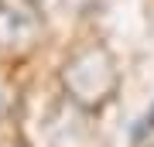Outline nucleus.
<instances>
[{"instance_id":"1","label":"nucleus","mask_w":154,"mask_h":147,"mask_svg":"<svg viewBox=\"0 0 154 147\" xmlns=\"http://www.w3.org/2000/svg\"><path fill=\"white\" fill-rule=\"evenodd\" d=\"M58 86H62V96L75 109L93 116V113H103L106 106H113V99L120 96V86H123V72L110 44L89 41L62 62Z\"/></svg>"},{"instance_id":"2","label":"nucleus","mask_w":154,"mask_h":147,"mask_svg":"<svg viewBox=\"0 0 154 147\" xmlns=\"http://www.w3.org/2000/svg\"><path fill=\"white\" fill-rule=\"evenodd\" d=\"M41 17L28 0H0V48L28 51L38 44Z\"/></svg>"},{"instance_id":"3","label":"nucleus","mask_w":154,"mask_h":147,"mask_svg":"<svg viewBox=\"0 0 154 147\" xmlns=\"http://www.w3.org/2000/svg\"><path fill=\"white\" fill-rule=\"evenodd\" d=\"M14 103H17V82L11 79L7 69H0V123L14 113Z\"/></svg>"},{"instance_id":"4","label":"nucleus","mask_w":154,"mask_h":147,"mask_svg":"<svg viewBox=\"0 0 154 147\" xmlns=\"http://www.w3.org/2000/svg\"><path fill=\"white\" fill-rule=\"evenodd\" d=\"M147 133H154V106L137 120V127H134V140H140V137H147Z\"/></svg>"},{"instance_id":"5","label":"nucleus","mask_w":154,"mask_h":147,"mask_svg":"<svg viewBox=\"0 0 154 147\" xmlns=\"http://www.w3.org/2000/svg\"><path fill=\"white\" fill-rule=\"evenodd\" d=\"M0 147H24L21 140H0Z\"/></svg>"},{"instance_id":"6","label":"nucleus","mask_w":154,"mask_h":147,"mask_svg":"<svg viewBox=\"0 0 154 147\" xmlns=\"http://www.w3.org/2000/svg\"><path fill=\"white\" fill-rule=\"evenodd\" d=\"M151 147H154V144H151Z\"/></svg>"}]
</instances>
